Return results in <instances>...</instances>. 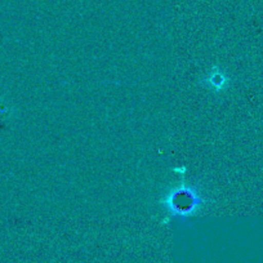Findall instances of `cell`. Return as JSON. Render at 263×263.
Returning <instances> with one entry per match:
<instances>
[{
    "label": "cell",
    "instance_id": "6da1fadb",
    "mask_svg": "<svg viewBox=\"0 0 263 263\" xmlns=\"http://www.w3.org/2000/svg\"><path fill=\"white\" fill-rule=\"evenodd\" d=\"M201 203L203 201L196 190L187 186L172 190L164 200V204L172 214L181 217H189L196 213L201 206Z\"/></svg>",
    "mask_w": 263,
    "mask_h": 263
},
{
    "label": "cell",
    "instance_id": "7a4b0ae2",
    "mask_svg": "<svg viewBox=\"0 0 263 263\" xmlns=\"http://www.w3.org/2000/svg\"><path fill=\"white\" fill-rule=\"evenodd\" d=\"M227 82H229V79L224 77L223 72L219 71V70H217V69L213 70V71H212L211 74L206 77V79L204 80V83H205L206 85H209L212 89L217 90V92H219V90L223 89V88L226 87Z\"/></svg>",
    "mask_w": 263,
    "mask_h": 263
}]
</instances>
